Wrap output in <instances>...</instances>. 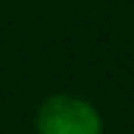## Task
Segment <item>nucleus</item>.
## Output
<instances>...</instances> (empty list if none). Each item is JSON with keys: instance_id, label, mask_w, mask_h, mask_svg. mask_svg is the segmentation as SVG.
Segmentation results:
<instances>
[{"instance_id": "nucleus-1", "label": "nucleus", "mask_w": 134, "mask_h": 134, "mask_svg": "<svg viewBox=\"0 0 134 134\" xmlns=\"http://www.w3.org/2000/svg\"><path fill=\"white\" fill-rule=\"evenodd\" d=\"M36 134H103V120L78 95H50L36 109Z\"/></svg>"}]
</instances>
